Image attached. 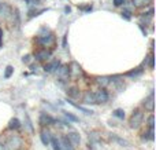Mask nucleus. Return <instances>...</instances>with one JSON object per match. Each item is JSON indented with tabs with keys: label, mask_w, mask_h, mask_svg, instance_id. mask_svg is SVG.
Wrapping results in <instances>:
<instances>
[{
	"label": "nucleus",
	"mask_w": 156,
	"mask_h": 150,
	"mask_svg": "<svg viewBox=\"0 0 156 150\" xmlns=\"http://www.w3.org/2000/svg\"><path fill=\"white\" fill-rule=\"evenodd\" d=\"M143 121H144V112L141 109H134L129 118V127L132 129H138L141 126H143Z\"/></svg>",
	"instance_id": "nucleus-1"
},
{
	"label": "nucleus",
	"mask_w": 156,
	"mask_h": 150,
	"mask_svg": "<svg viewBox=\"0 0 156 150\" xmlns=\"http://www.w3.org/2000/svg\"><path fill=\"white\" fill-rule=\"evenodd\" d=\"M22 146H23V141L19 135H11V137L7 138L4 143V148L5 150H21Z\"/></svg>",
	"instance_id": "nucleus-2"
},
{
	"label": "nucleus",
	"mask_w": 156,
	"mask_h": 150,
	"mask_svg": "<svg viewBox=\"0 0 156 150\" xmlns=\"http://www.w3.org/2000/svg\"><path fill=\"white\" fill-rule=\"evenodd\" d=\"M38 123H40V126L43 127V128H48L49 126H55V118L52 117L51 114H48V113L41 112Z\"/></svg>",
	"instance_id": "nucleus-3"
},
{
	"label": "nucleus",
	"mask_w": 156,
	"mask_h": 150,
	"mask_svg": "<svg viewBox=\"0 0 156 150\" xmlns=\"http://www.w3.org/2000/svg\"><path fill=\"white\" fill-rule=\"evenodd\" d=\"M94 98H96V103H107L108 99H110V95H108L105 88H99L94 92Z\"/></svg>",
	"instance_id": "nucleus-4"
},
{
	"label": "nucleus",
	"mask_w": 156,
	"mask_h": 150,
	"mask_svg": "<svg viewBox=\"0 0 156 150\" xmlns=\"http://www.w3.org/2000/svg\"><path fill=\"white\" fill-rule=\"evenodd\" d=\"M52 132L49 131L48 128H41L40 131V139H41V143L44 146H49L51 145V139H52Z\"/></svg>",
	"instance_id": "nucleus-5"
},
{
	"label": "nucleus",
	"mask_w": 156,
	"mask_h": 150,
	"mask_svg": "<svg viewBox=\"0 0 156 150\" xmlns=\"http://www.w3.org/2000/svg\"><path fill=\"white\" fill-rule=\"evenodd\" d=\"M37 41L41 44L43 47H49L51 44H54L55 41V36L52 35V33H49V35H40L37 37Z\"/></svg>",
	"instance_id": "nucleus-6"
},
{
	"label": "nucleus",
	"mask_w": 156,
	"mask_h": 150,
	"mask_svg": "<svg viewBox=\"0 0 156 150\" xmlns=\"http://www.w3.org/2000/svg\"><path fill=\"white\" fill-rule=\"evenodd\" d=\"M143 106L145 110H148L149 113L154 112L155 109V102H154V90H151V94H149V96L145 99V101L143 102Z\"/></svg>",
	"instance_id": "nucleus-7"
},
{
	"label": "nucleus",
	"mask_w": 156,
	"mask_h": 150,
	"mask_svg": "<svg viewBox=\"0 0 156 150\" xmlns=\"http://www.w3.org/2000/svg\"><path fill=\"white\" fill-rule=\"evenodd\" d=\"M66 94H67V99H80L81 98V91L80 88L76 87V85H71V87L67 88V91H66Z\"/></svg>",
	"instance_id": "nucleus-8"
},
{
	"label": "nucleus",
	"mask_w": 156,
	"mask_h": 150,
	"mask_svg": "<svg viewBox=\"0 0 156 150\" xmlns=\"http://www.w3.org/2000/svg\"><path fill=\"white\" fill-rule=\"evenodd\" d=\"M66 138L70 141V143L74 146V148H76V146H80V143H81V135L78 134V132H76V131L69 132V134L66 135Z\"/></svg>",
	"instance_id": "nucleus-9"
},
{
	"label": "nucleus",
	"mask_w": 156,
	"mask_h": 150,
	"mask_svg": "<svg viewBox=\"0 0 156 150\" xmlns=\"http://www.w3.org/2000/svg\"><path fill=\"white\" fill-rule=\"evenodd\" d=\"M51 54L52 52L49 51V50H47V48H41V50H38L37 52L34 54V57H36V59L37 61H40V62H43V61H47L49 57H51Z\"/></svg>",
	"instance_id": "nucleus-10"
},
{
	"label": "nucleus",
	"mask_w": 156,
	"mask_h": 150,
	"mask_svg": "<svg viewBox=\"0 0 156 150\" xmlns=\"http://www.w3.org/2000/svg\"><path fill=\"white\" fill-rule=\"evenodd\" d=\"M82 103L85 105H96V98H94V92L92 91H86L82 96Z\"/></svg>",
	"instance_id": "nucleus-11"
},
{
	"label": "nucleus",
	"mask_w": 156,
	"mask_h": 150,
	"mask_svg": "<svg viewBox=\"0 0 156 150\" xmlns=\"http://www.w3.org/2000/svg\"><path fill=\"white\" fill-rule=\"evenodd\" d=\"M59 141H60V150H76V148L70 143V141L66 138V135L59 137Z\"/></svg>",
	"instance_id": "nucleus-12"
},
{
	"label": "nucleus",
	"mask_w": 156,
	"mask_h": 150,
	"mask_svg": "<svg viewBox=\"0 0 156 150\" xmlns=\"http://www.w3.org/2000/svg\"><path fill=\"white\" fill-rule=\"evenodd\" d=\"M110 138H111V141H114V142L118 143V145L122 146V148H127V146H129V142H127L126 139L121 138L119 135H116V134H110Z\"/></svg>",
	"instance_id": "nucleus-13"
},
{
	"label": "nucleus",
	"mask_w": 156,
	"mask_h": 150,
	"mask_svg": "<svg viewBox=\"0 0 156 150\" xmlns=\"http://www.w3.org/2000/svg\"><path fill=\"white\" fill-rule=\"evenodd\" d=\"M67 102L71 105V106H74V107H76V109L81 110V112H82L83 114H86V116H92V114H93V110H90V109H86V107H83V106H81V105L76 103V102H74V101H71V99H67Z\"/></svg>",
	"instance_id": "nucleus-14"
},
{
	"label": "nucleus",
	"mask_w": 156,
	"mask_h": 150,
	"mask_svg": "<svg viewBox=\"0 0 156 150\" xmlns=\"http://www.w3.org/2000/svg\"><path fill=\"white\" fill-rule=\"evenodd\" d=\"M88 139L90 145H96V143H99L101 141V137H100V134L97 131H90L88 135Z\"/></svg>",
	"instance_id": "nucleus-15"
},
{
	"label": "nucleus",
	"mask_w": 156,
	"mask_h": 150,
	"mask_svg": "<svg viewBox=\"0 0 156 150\" xmlns=\"http://www.w3.org/2000/svg\"><path fill=\"white\" fill-rule=\"evenodd\" d=\"M59 68H60V62H59V61H52V62L47 63V65L44 66V70L48 72V73H51V72H54V70H58Z\"/></svg>",
	"instance_id": "nucleus-16"
},
{
	"label": "nucleus",
	"mask_w": 156,
	"mask_h": 150,
	"mask_svg": "<svg viewBox=\"0 0 156 150\" xmlns=\"http://www.w3.org/2000/svg\"><path fill=\"white\" fill-rule=\"evenodd\" d=\"M21 128V121L18 120L16 117L11 118L10 123H8V129H11V131H16V129Z\"/></svg>",
	"instance_id": "nucleus-17"
},
{
	"label": "nucleus",
	"mask_w": 156,
	"mask_h": 150,
	"mask_svg": "<svg viewBox=\"0 0 156 150\" xmlns=\"http://www.w3.org/2000/svg\"><path fill=\"white\" fill-rule=\"evenodd\" d=\"M143 141H154L155 139V129H148V131L143 132Z\"/></svg>",
	"instance_id": "nucleus-18"
},
{
	"label": "nucleus",
	"mask_w": 156,
	"mask_h": 150,
	"mask_svg": "<svg viewBox=\"0 0 156 150\" xmlns=\"http://www.w3.org/2000/svg\"><path fill=\"white\" fill-rule=\"evenodd\" d=\"M58 72H59V76L60 77H69L70 76V66L69 65H63L60 69H58Z\"/></svg>",
	"instance_id": "nucleus-19"
},
{
	"label": "nucleus",
	"mask_w": 156,
	"mask_h": 150,
	"mask_svg": "<svg viewBox=\"0 0 156 150\" xmlns=\"http://www.w3.org/2000/svg\"><path fill=\"white\" fill-rule=\"evenodd\" d=\"M96 81H97V84H99L101 88L107 87V85L111 83V81H110V77H105V76H103V77H97Z\"/></svg>",
	"instance_id": "nucleus-20"
},
{
	"label": "nucleus",
	"mask_w": 156,
	"mask_h": 150,
	"mask_svg": "<svg viewBox=\"0 0 156 150\" xmlns=\"http://www.w3.org/2000/svg\"><path fill=\"white\" fill-rule=\"evenodd\" d=\"M143 72H144L143 68H137V69H134V70L126 72V73H125V76H127V77H137V76H140Z\"/></svg>",
	"instance_id": "nucleus-21"
},
{
	"label": "nucleus",
	"mask_w": 156,
	"mask_h": 150,
	"mask_svg": "<svg viewBox=\"0 0 156 150\" xmlns=\"http://www.w3.org/2000/svg\"><path fill=\"white\" fill-rule=\"evenodd\" d=\"M63 114H65V117L69 120V123H80V118L77 117V116H74L73 113H70V112H63Z\"/></svg>",
	"instance_id": "nucleus-22"
},
{
	"label": "nucleus",
	"mask_w": 156,
	"mask_h": 150,
	"mask_svg": "<svg viewBox=\"0 0 156 150\" xmlns=\"http://www.w3.org/2000/svg\"><path fill=\"white\" fill-rule=\"evenodd\" d=\"M51 145H52V149H54V150H60V141H59V137H55V135H52Z\"/></svg>",
	"instance_id": "nucleus-23"
},
{
	"label": "nucleus",
	"mask_w": 156,
	"mask_h": 150,
	"mask_svg": "<svg viewBox=\"0 0 156 150\" xmlns=\"http://www.w3.org/2000/svg\"><path fill=\"white\" fill-rule=\"evenodd\" d=\"M25 126H26V128L29 129V132H34V128H33V124H32V120H30V117H29V114H25Z\"/></svg>",
	"instance_id": "nucleus-24"
},
{
	"label": "nucleus",
	"mask_w": 156,
	"mask_h": 150,
	"mask_svg": "<svg viewBox=\"0 0 156 150\" xmlns=\"http://www.w3.org/2000/svg\"><path fill=\"white\" fill-rule=\"evenodd\" d=\"M112 116L116 118H119V120H125V110L123 109H115L112 112Z\"/></svg>",
	"instance_id": "nucleus-25"
},
{
	"label": "nucleus",
	"mask_w": 156,
	"mask_h": 150,
	"mask_svg": "<svg viewBox=\"0 0 156 150\" xmlns=\"http://www.w3.org/2000/svg\"><path fill=\"white\" fill-rule=\"evenodd\" d=\"M147 127H148V129H155V117H154V114L148 116V118H147Z\"/></svg>",
	"instance_id": "nucleus-26"
},
{
	"label": "nucleus",
	"mask_w": 156,
	"mask_h": 150,
	"mask_svg": "<svg viewBox=\"0 0 156 150\" xmlns=\"http://www.w3.org/2000/svg\"><path fill=\"white\" fill-rule=\"evenodd\" d=\"M149 3H152V0H133V4L137 7H145Z\"/></svg>",
	"instance_id": "nucleus-27"
},
{
	"label": "nucleus",
	"mask_w": 156,
	"mask_h": 150,
	"mask_svg": "<svg viewBox=\"0 0 156 150\" xmlns=\"http://www.w3.org/2000/svg\"><path fill=\"white\" fill-rule=\"evenodd\" d=\"M12 73H14V68L12 66H7V68H5V72H4V77L5 79H10V77L12 76Z\"/></svg>",
	"instance_id": "nucleus-28"
},
{
	"label": "nucleus",
	"mask_w": 156,
	"mask_h": 150,
	"mask_svg": "<svg viewBox=\"0 0 156 150\" xmlns=\"http://www.w3.org/2000/svg\"><path fill=\"white\" fill-rule=\"evenodd\" d=\"M122 17H123L125 19H130L132 18V13H130L129 10H123L122 11Z\"/></svg>",
	"instance_id": "nucleus-29"
},
{
	"label": "nucleus",
	"mask_w": 156,
	"mask_h": 150,
	"mask_svg": "<svg viewBox=\"0 0 156 150\" xmlns=\"http://www.w3.org/2000/svg\"><path fill=\"white\" fill-rule=\"evenodd\" d=\"M125 2H126V0H114V6H115V7H119V6L125 4Z\"/></svg>",
	"instance_id": "nucleus-30"
},
{
	"label": "nucleus",
	"mask_w": 156,
	"mask_h": 150,
	"mask_svg": "<svg viewBox=\"0 0 156 150\" xmlns=\"http://www.w3.org/2000/svg\"><path fill=\"white\" fill-rule=\"evenodd\" d=\"M22 62H23V63H29L30 62V55H25V57L22 58Z\"/></svg>",
	"instance_id": "nucleus-31"
},
{
	"label": "nucleus",
	"mask_w": 156,
	"mask_h": 150,
	"mask_svg": "<svg viewBox=\"0 0 156 150\" xmlns=\"http://www.w3.org/2000/svg\"><path fill=\"white\" fill-rule=\"evenodd\" d=\"M63 47H67V35H65V37H63Z\"/></svg>",
	"instance_id": "nucleus-32"
},
{
	"label": "nucleus",
	"mask_w": 156,
	"mask_h": 150,
	"mask_svg": "<svg viewBox=\"0 0 156 150\" xmlns=\"http://www.w3.org/2000/svg\"><path fill=\"white\" fill-rule=\"evenodd\" d=\"M3 47V30L0 29V48Z\"/></svg>",
	"instance_id": "nucleus-33"
},
{
	"label": "nucleus",
	"mask_w": 156,
	"mask_h": 150,
	"mask_svg": "<svg viewBox=\"0 0 156 150\" xmlns=\"http://www.w3.org/2000/svg\"><path fill=\"white\" fill-rule=\"evenodd\" d=\"M70 11H71V8H70V7H65V13H67V14H69Z\"/></svg>",
	"instance_id": "nucleus-34"
},
{
	"label": "nucleus",
	"mask_w": 156,
	"mask_h": 150,
	"mask_svg": "<svg viewBox=\"0 0 156 150\" xmlns=\"http://www.w3.org/2000/svg\"><path fill=\"white\" fill-rule=\"evenodd\" d=\"M0 150H5V148H4V143H2V142H0Z\"/></svg>",
	"instance_id": "nucleus-35"
}]
</instances>
